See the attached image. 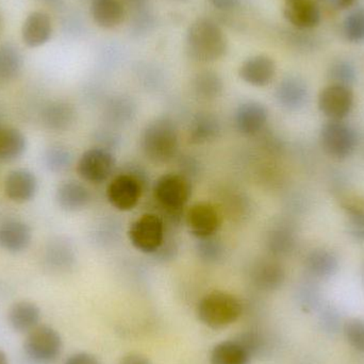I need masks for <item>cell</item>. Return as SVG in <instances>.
I'll use <instances>...</instances> for the list:
<instances>
[{
    "label": "cell",
    "mask_w": 364,
    "mask_h": 364,
    "mask_svg": "<svg viewBox=\"0 0 364 364\" xmlns=\"http://www.w3.org/2000/svg\"><path fill=\"white\" fill-rule=\"evenodd\" d=\"M186 53L200 63L218 61L226 55L228 41L222 28L213 19L200 17L193 21L186 32Z\"/></svg>",
    "instance_id": "cell-1"
},
{
    "label": "cell",
    "mask_w": 364,
    "mask_h": 364,
    "mask_svg": "<svg viewBox=\"0 0 364 364\" xmlns=\"http://www.w3.org/2000/svg\"><path fill=\"white\" fill-rule=\"evenodd\" d=\"M243 312L241 301L235 295L224 291L205 294L197 304L196 314L205 326L223 329L235 324Z\"/></svg>",
    "instance_id": "cell-2"
},
{
    "label": "cell",
    "mask_w": 364,
    "mask_h": 364,
    "mask_svg": "<svg viewBox=\"0 0 364 364\" xmlns=\"http://www.w3.org/2000/svg\"><path fill=\"white\" fill-rule=\"evenodd\" d=\"M143 153L155 164L170 162L176 156L179 141L176 126L168 119H158L145 127L142 134Z\"/></svg>",
    "instance_id": "cell-3"
},
{
    "label": "cell",
    "mask_w": 364,
    "mask_h": 364,
    "mask_svg": "<svg viewBox=\"0 0 364 364\" xmlns=\"http://www.w3.org/2000/svg\"><path fill=\"white\" fill-rule=\"evenodd\" d=\"M321 145L333 159L343 160L354 154L358 136L354 128L342 121H329L321 130Z\"/></svg>",
    "instance_id": "cell-4"
},
{
    "label": "cell",
    "mask_w": 364,
    "mask_h": 364,
    "mask_svg": "<svg viewBox=\"0 0 364 364\" xmlns=\"http://www.w3.org/2000/svg\"><path fill=\"white\" fill-rule=\"evenodd\" d=\"M23 348L29 358L36 363H53L61 355L63 341L53 327L38 325L27 333Z\"/></svg>",
    "instance_id": "cell-5"
},
{
    "label": "cell",
    "mask_w": 364,
    "mask_h": 364,
    "mask_svg": "<svg viewBox=\"0 0 364 364\" xmlns=\"http://www.w3.org/2000/svg\"><path fill=\"white\" fill-rule=\"evenodd\" d=\"M128 237L130 243L139 252L154 254L164 244V220L157 214H143L132 223L128 230Z\"/></svg>",
    "instance_id": "cell-6"
},
{
    "label": "cell",
    "mask_w": 364,
    "mask_h": 364,
    "mask_svg": "<svg viewBox=\"0 0 364 364\" xmlns=\"http://www.w3.org/2000/svg\"><path fill=\"white\" fill-rule=\"evenodd\" d=\"M153 191L154 197L161 207L178 212L190 199L192 186L186 177L170 173L156 181Z\"/></svg>",
    "instance_id": "cell-7"
},
{
    "label": "cell",
    "mask_w": 364,
    "mask_h": 364,
    "mask_svg": "<svg viewBox=\"0 0 364 364\" xmlns=\"http://www.w3.org/2000/svg\"><path fill=\"white\" fill-rule=\"evenodd\" d=\"M115 159L112 154L102 147L87 149L77 164V173L82 181L90 183H102L112 173Z\"/></svg>",
    "instance_id": "cell-8"
},
{
    "label": "cell",
    "mask_w": 364,
    "mask_h": 364,
    "mask_svg": "<svg viewBox=\"0 0 364 364\" xmlns=\"http://www.w3.org/2000/svg\"><path fill=\"white\" fill-rule=\"evenodd\" d=\"M186 222L195 237L208 239L213 237L222 226V214L213 203L199 201L186 212Z\"/></svg>",
    "instance_id": "cell-9"
},
{
    "label": "cell",
    "mask_w": 364,
    "mask_h": 364,
    "mask_svg": "<svg viewBox=\"0 0 364 364\" xmlns=\"http://www.w3.org/2000/svg\"><path fill=\"white\" fill-rule=\"evenodd\" d=\"M354 107V93L344 85H329L318 95V109L331 121H342Z\"/></svg>",
    "instance_id": "cell-10"
},
{
    "label": "cell",
    "mask_w": 364,
    "mask_h": 364,
    "mask_svg": "<svg viewBox=\"0 0 364 364\" xmlns=\"http://www.w3.org/2000/svg\"><path fill=\"white\" fill-rule=\"evenodd\" d=\"M107 199L119 211H130L138 205L142 195V186L132 175L115 177L107 188Z\"/></svg>",
    "instance_id": "cell-11"
},
{
    "label": "cell",
    "mask_w": 364,
    "mask_h": 364,
    "mask_svg": "<svg viewBox=\"0 0 364 364\" xmlns=\"http://www.w3.org/2000/svg\"><path fill=\"white\" fill-rule=\"evenodd\" d=\"M282 12L287 21L301 31L314 29L322 21L320 6L314 0H286Z\"/></svg>",
    "instance_id": "cell-12"
},
{
    "label": "cell",
    "mask_w": 364,
    "mask_h": 364,
    "mask_svg": "<svg viewBox=\"0 0 364 364\" xmlns=\"http://www.w3.org/2000/svg\"><path fill=\"white\" fill-rule=\"evenodd\" d=\"M4 194L13 203H26L36 197L38 181L36 174L27 168L11 171L4 184Z\"/></svg>",
    "instance_id": "cell-13"
},
{
    "label": "cell",
    "mask_w": 364,
    "mask_h": 364,
    "mask_svg": "<svg viewBox=\"0 0 364 364\" xmlns=\"http://www.w3.org/2000/svg\"><path fill=\"white\" fill-rule=\"evenodd\" d=\"M275 75V61L265 55L248 58L239 68L240 78L252 87H267L273 81Z\"/></svg>",
    "instance_id": "cell-14"
},
{
    "label": "cell",
    "mask_w": 364,
    "mask_h": 364,
    "mask_svg": "<svg viewBox=\"0 0 364 364\" xmlns=\"http://www.w3.org/2000/svg\"><path fill=\"white\" fill-rule=\"evenodd\" d=\"M32 241V230L27 223L9 220L0 225V248L9 254L26 252Z\"/></svg>",
    "instance_id": "cell-15"
},
{
    "label": "cell",
    "mask_w": 364,
    "mask_h": 364,
    "mask_svg": "<svg viewBox=\"0 0 364 364\" xmlns=\"http://www.w3.org/2000/svg\"><path fill=\"white\" fill-rule=\"evenodd\" d=\"M269 119L267 108L260 102H246L235 111V127L244 136H255L264 128Z\"/></svg>",
    "instance_id": "cell-16"
},
{
    "label": "cell",
    "mask_w": 364,
    "mask_h": 364,
    "mask_svg": "<svg viewBox=\"0 0 364 364\" xmlns=\"http://www.w3.org/2000/svg\"><path fill=\"white\" fill-rule=\"evenodd\" d=\"M275 97L284 108L299 110L308 100L307 83L301 77H286L276 87Z\"/></svg>",
    "instance_id": "cell-17"
},
{
    "label": "cell",
    "mask_w": 364,
    "mask_h": 364,
    "mask_svg": "<svg viewBox=\"0 0 364 364\" xmlns=\"http://www.w3.org/2000/svg\"><path fill=\"white\" fill-rule=\"evenodd\" d=\"M92 196L89 188L79 181L63 182L58 186L55 200L66 212H78L89 205Z\"/></svg>",
    "instance_id": "cell-18"
},
{
    "label": "cell",
    "mask_w": 364,
    "mask_h": 364,
    "mask_svg": "<svg viewBox=\"0 0 364 364\" xmlns=\"http://www.w3.org/2000/svg\"><path fill=\"white\" fill-rule=\"evenodd\" d=\"M53 32L50 18L46 13L33 12L26 18L21 29L23 43L36 48L48 42Z\"/></svg>",
    "instance_id": "cell-19"
},
{
    "label": "cell",
    "mask_w": 364,
    "mask_h": 364,
    "mask_svg": "<svg viewBox=\"0 0 364 364\" xmlns=\"http://www.w3.org/2000/svg\"><path fill=\"white\" fill-rule=\"evenodd\" d=\"M9 324L19 333H28L38 326L41 310L32 301H21L12 305L8 314Z\"/></svg>",
    "instance_id": "cell-20"
},
{
    "label": "cell",
    "mask_w": 364,
    "mask_h": 364,
    "mask_svg": "<svg viewBox=\"0 0 364 364\" xmlns=\"http://www.w3.org/2000/svg\"><path fill=\"white\" fill-rule=\"evenodd\" d=\"M305 263L310 275L318 279L333 277L339 269V259L328 248L318 247L311 250L306 257Z\"/></svg>",
    "instance_id": "cell-21"
},
{
    "label": "cell",
    "mask_w": 364,
    "mask_h": 364,
    "mask_svg": "<svg viewBox=\"0 0 364 364\" xmlns=\"http://www.w3.org/2000/svg\"><path fill=\"white\" fill-rule=\"evenodd\" d=\"M76 121V110L66 102H51L42 112V123L47 129L60 132L70 129Z\"/></svg>",
    "instance_id": "cell-22"
},
{
    "label": "cell",
    "mask_w": 364,
    "mask_h": 364,
    "mask_svg": "<svg viewBox=\"0 0 364 364\" xmlns=\"http://www.w3.org/2000/svg\"><path fill=\"white\" fill-rule=\"evenodd\" d=\"M94 21L105 29H112L123 23L125 8L119 0H92Z\"/></svg>",
    "instance_id": "cell-23"
},
{
    "label": "cell",
    "mask_w": 364,
    "mask_h": 364,
    "mask_svg": "<svg viewBox=\"0 0 364 364\" xmlns=\"http://www.w3.org/2000/svg\"><path fill=\"white\" fill-rule=\"evenodd\" d=\"M286 279V272L282 264L273 260L259 262L252 272V282L263 291H275L282 288Z\"/></svg>",
    "instance_id": "cell-24"
},
{
    "label": "cell",
    "mask_w": 364,
    "mask_h": 364,
    "mask_svg": "<svg viewBox=\"0 0 364 364\" xmlns=\"http://www.w3.org/2000/svg\"><path fill=\"white\" fill-rule=\"evenodd\" d=\"M252 355L237 340L216 344L210 355V364H250Z\"/></svg>",
    "instance_id": "cell-25"
},
{
    "label": "cell",
    "mask_w": 364,
    "mask_h": 364,
    "mask_svg": "<svg viewBox=\"0 0 364 364\" xmlns=\"http://www.w3.org/2000/svg\"><path fill=\"white\" fill-rule=\"evenodd\" d=\"M220 132L218 117L211 113H198L190 125V141L194 144H203L218 138Z\"/></svg>",
    "instance_id": "cell-26"
},
{
    "label": "cell",
    "mask_w": 364,
    "mask_h": 364,
    "mask_svg": "<svg viewBox=\"0 0 364 364\" xmlns=\"http://www.w3.org/2000/svg\"><path fill=\"white\" fill-rule=\"evenodd\" d=\"M23 70V58L12 45H0V83L14 80Z\"/></svg>",
    "instance_id": "cell-27"
},
{
    "label": "cell",
    "mask_w": 364,
    "mask_h": 364,
    "mask_svg": "<svg viewBox=\"0 0 364 364\" xmlns=\"http://www.w3.org/2000/svg\"><path fill=\"white\" fill-rule=\"evenodd\" d=\"M27 146V138L21 130L6 127L4 142L0 149V161H16L26 153Z\"/></svg>",
    "instance_id": "cell-28"
},
{
    "label": "cell",
    "mask_w": 364,
    "mask_h": 364,
    "mask_svg": "<svg viewBox=\"0 0 364 364\" xmlns=\"http://www.w3.org/2000/svg\"><path fill=\"white\" fill-rule=\"evenodd\" d=\"M193 90L195 94L203 100H212L222 93L224 83L222 78L212 70H203L193 78Z\"/></svg>",
    "instance_id": "cell-29"
},
{
    "label": "cell",
    "mask_w": 364,
    "mask_h": 364,
    "mask_svg": "<svg viewBox=\"0 0 364 364\" xmlns=\"http://www.w3.org/2000/svg\"><path fill=\"white\" fill-rule=\"evenodd\" d=\"M44 161L49 172L63 174L72 166L73 154L63 145H53L45 153Z\"/></svg>",
    "instance_id": "cell-30"
},
{
    "label": "cell",
    "mask_w": 364,
    "mask_h": 364,
    "mask_svg": "<svg viewBox=\"0 0 364 364\" xmlns=\"http://www.w3.org/2000/svg\"><path fill=\"white\" fill-rule=\"evenodd\" d=\"M327 78L331 85L350 87L357 80L356 66L348 60H336L329 66Z\"/></svg>",
    "instance_id": "cell-31"
},
{
    "label": "cell",
    "mask_w": 364,
    "mask_h": 364,
    "mask_svg": "<svg viewBox=\"0 0 364 364\" xmlns=\"http://www.w3.org/2000/svg\"><path fill=\"white\" fill-rule=\"evenodd\" d=\"M296 237L291 227L279 226L274 229L269 235V247L276 256H284L294 250Z\"/></svg>",
    "instance_id": "cell-32"
},
{
    "label": "cell",
    "mask_w": 364,
    "mask_h": 364,
    "mask_svg": "<svg viewBox=\"0 0 364 364\" xmlns=\"http://www.w3.org/2000/svg\"><path fill=\"white\" fill-rule=\"evenodd\" d=\"M342 33L350 43L364 42V8L350 11L342 23Z\"/></svg>",
    "instance_id": "cell-33"
},
{
    "label": "cell",
    "mask_w": 364,
    "mask_h": 364,
    "mask_svg": "<svg viewBox=\"0 0 364 364\" xmlns=\"http://www.w3.org/2000/svg\"><path fill=\"white\" fill-rule=\"evenodd\" d=\"M73 259L72 250L61 242L51 244L47 250L46 261L49 267H53V269H66L70 267Z\"/></svg>",
    "instance_id": "cell-34"
},
{
    "label": "cell",
    "mask_w": 364,
    "mask_h": 364,
    "mask_svg": "<svg viewBox=\"0 0 364 364\" xmlns=\"http://www.w3.org/2000/svg\"><path fill=\"white\" fill-rule=\"evenodd\" d=\"M343 333L348 343L361 354H364V320L352 318L344 324Z\"/></svg>",
    "instance_id": "cell-35"
},
{
    "label": "cell",
    "mask_w": 364,
    "mask_h": 364,
    "mask_svg": "<svg viewBox=\"0 0 364 364\" xmlns=\"http://www.w3.org/2000/svg\"><path fill=\"white\" fill-rule=\"evenodd\" d=\"M346 229L355 241L364 243V210L346 212Z\"/></svg>",
    "instance_id": "cell-36"
},
{
    "label": "cell",
    "mask_w": 364,
    "mask_h": 364,
    "mask_svg": "<svg viewBox=\"0 0 364 364\" xmlns=\"http://www.w3.org/2000/svg\"><path fill=\"white\" fill-rule=\"evenodd\" d=\"M212 237L200 240L198 252L201 259L205 261H216L222 256V245L218 241H214Z\"/></svg>",
    "instance_id": "cell-37"
},
{
    "label": "cell",
    "mask_w": 364,
    "mask_h": 364,
    "mask_svg": "<svg viewBox=\"0 0 364 364\" xmlns=\"http://www.w3.org/2000/svg\"><path fill=\"white\" fill-rule=\"evenodd\" d=\"M235 340L246 348V350L252 355V357L258 355L263 348L262 338L257 333H252V331L241 333L235 338Z\"/></svg>",
    "instance_id": "cell-38"
},
{
    "label": "cell",
    "mask_w": 364,
    "mask_h": 364,
    "mask_svg": "<svg viewBox=\"0 0 364 364\" xmlns=\"http://www.w3.org/2000/svg\"><path fill=\"white\" fill-rule=\"evenodd\" d=\"M340 205L346 212L364 210V196L361 195H344L340 197Z\"/></svg>",
    "instance_id": "cell-39"
},
{
    "label": "cell",
    "mask_w": 364,
    "mask_h": 364,
    "mask_svg": "<svg viewBox=\"0 0 364 364\" xmlns=\"http://www.w3.org/2000/svg\"><path fill=\"white\" fill-rule=\"evenodd\" d=\"M64 364H102L100 359L90 353H77L66 359Z\"/></svg>",
    "instance_id": "cell-40"
},
{
    "label": "cell",
    "mask_w": 364,
    "mask_h": 364,
    "mask_svg": "<svg viewBox=\"0 0 364 364\" xmlns=\"http://www.w3.org/2000/svg\"><path fill=\"white\" fill-rule=\"evenodd\" d=\"M209 4L220 12H232L237 10L242 0H208Z\"/></svg>",
    "instance_id": "cell-41"
},
{
    "label": "cell",
    "mask_w": 364,
    "mask_h": 364,
    "mask_svg": "<svg viewBox=\"0 0 364 364\" xmlns=\"http://www.w3.org/2000/svg\"><path fill=\"white\" fill-rule=\"evenodd\" d=\"M119 364H153L151 359L140 353H129L122 357Z\"/></svg>",
    "instance_id": "cell-42"
},
{
    "label": "cell",
    "mask_w": 364,
    "mask_h": 364,
    "mask_svg": "<svg viewBox=\"0 0 364 364\" xmlns=\"http://www.w3.org/2000/svg\"><path fill=\"white\" fill-rule=\"evenodd\" d=\"M6 127L0 123V149H1L2 142H4V134H6Z\"/></svg>",
    "instance_id": "cell-43"
},
{
    "label": "cell",
    "mask_w": 364,
    "mask_h": 364,
    "mask_svg": "<svg viewBox=\"0 0 364 364\" xmlns=\"http://www.w3.org/2000/svg\"><path fill=\"white\" fill-rule=\"evenodd\" d=\"M0 364H9L8 357L2 350H0Z\"/></svg>",
    "instance_id": "cell-44"
},
{
    "label": "cell",
    "mask_w": 364,
    "mask_h": 364,
    "mask_svg": "<svg viewBox=\"0 0 364 364\" xmlns=\"http://www.w3.org/2000/svg\"><path fill=\"white\" fill-rule=\"evenodd\" d=\"M41 1L46 2L48 4H53V6H55V4H59L61 0H41Z\"/></svg>",
    "instance_id": "cell-45"
},
{
    "label": "cell",
    "mask_w": 364,
    "mask_h": 364,
    "mask_svg": "<svg viewBox=\"0 0 364 364\" xmlns=\"http://www.w3.org/2000/svg\"><path fill=\"white\" fill-rule=\"evenodd\" d=\"M326 1H328L329 2V4H331V1H333V0H326Z\"/></svg>",
    "instance_id": "cell-46"
},
{
    "label": "cell",
    "mask_w": 364,
    "mask_h": 364,
    "mask_svg": "<svg viewBox=\"0 0 364 364\" xmlns=\"http://www.w3.org/2000/svg\"><path fill=\"white\" fill-rule=\"evenodd\" d=\"M0 26H1V19H0Z\"/></svg>",
    "instance_id": "cell-47"
}]
</instances>
